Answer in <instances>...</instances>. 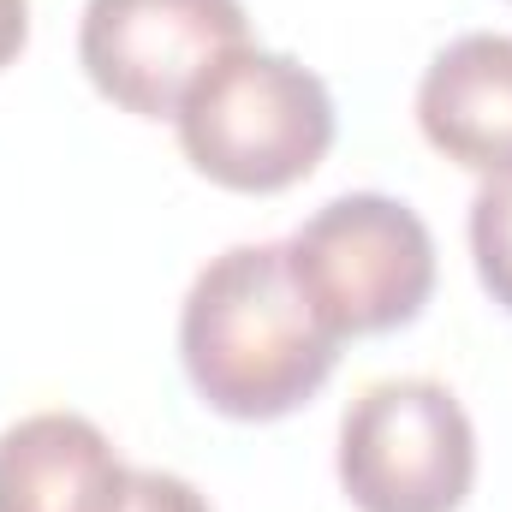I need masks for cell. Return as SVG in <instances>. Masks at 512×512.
Returning <instances> with one entry per match:
<instances>
[{
  "label": "cell",
  "mask_w": 512,
  "mask_h": 512,
  "mask_svg": "<svg viewBox=\"0 0 512 512\" xmlns=\"http://www.w3.org/2000/svg\"><path fill=\"white\" fill-rule=\"evenodd\" d=\"M245 0H90L78 66L102 102L137 120H173L209 66L245 48Z\"/></svg>",
  "instance_id": "5"
},
{
  "label": "cell",
  "mask_w": 512,
  "mask_h": 512,
  "mask_svg": "<svg viewBox=\"0 0 512 512\" xmlns=\"http://www.w3.org/2000/svg\"><path fill=\"white\" fill-rule=\"evenodd\" d=\"M30 42V0H0V72L24 54Z\"/></svg>",
  "instance_id": "10"
},
{
  "label": "cell",
  "mask_w": 512,
  "mask_h": 512,
  "mask_svg": "<svg viewBox=\"0 0 512 512\" xmlns=\"http://www.w3.org/2000/svg\"><path fill=\"white\" fill-rule=\"evenodd\" d=\"M126 512H215V507L173 471H131Z\"/></svg>",
  "instance_id": "9"
},
{
  "label": "cell",
  "mask_w": 512,
  "mask_h": 512,
  "mask_svg": "<svg viewBox=\"0 0 512 512\" xmlns=\"http://www.w3.org/2000/svg\"><path fill=\"white\" fill-rule=\"evenodd\" d=\"M477 483V429L453 387L393 376L340 417V489L358 512H459Z\"/></svg>",
  "instance_id": "4"
},
{
  "label": "cell",
  "mask_w": 512,
  "mask_h": 512,
  "mask_svg": "<svg viewBox=\"0 0 512 512\" xmlns=\"http://www.w3.org/2000/svg\"><path fill=\"white\" fill-rule=\"evenodd\" d=\"M179 364L209 411L274 423L322 393L340 340L292 286L280 245H233L209 256L179 304Z\"/></svg>",
  "instance_id": "1"
},
{
  "label": "cell",
  "mask_w": 512,
  "mask_h": 512,
  "mask_svg": "<svg viewBox=\"0 0 512 512\" xmlns=\"http://www.w3.org/2000/svg\"><path fill=\"white\" fill-rule=\"evenodd\" d=\"M131 465L78 411H36L0 429V512H126Z\"/></svg>",
  "instance_id": "6"
},
{
  "label": "cell",
  "mask_w": 512,
  "mask_h": 512,
  "mask_svg": "<svg viewBox=\"0 0 512 512\" xmlns=\"http://www.w3.org/2000/svg\"><path fill=\"white\" fill-rule=\"evenodd\" d=\"M471 262L483 292L512 316V167L489 173L471 197Z\"/></svg>",
  "instance_id": "8"
},
{
  "label": "cell",
  "mask_w": 512,
  "mask_h": 512,
  "mask_svg": "<svg viewBox=\"0 0 512 512\" xmlns=\"http://www.w3.org/2000/svg\"><path fill=\"white\" fill-rule=\"evenodd\" d=\"M185 161L239 197L292 191L334 149V96L328 84L274 48H233L197 78L173 114Z\"/></svg>",
  "instance_id": "2"
},
{
  "label": "cell",
  "mask_w": 512,
  "mask_h": 512,
  "mask_svg": "<svg viewBox=\"0 0 512 512\" xmlns=\"http://www.w3.org/2000/svg\"><path fill=\"white\" fill-rule=\"evenodd\" d=\"M417 126L435 155L471 173L512 167V36L471 30L447 42L417 84Z\"/></svg>",
  "instance_id": "7"
},
{
  "label": "cell",
  "mask_w": 512,
  "mask_h": 512,
  "mask_svg": "<svg viewBox=\"0 0 512 512\" xmlns=\"http://www.w3.org/2000/svg\"><path fill=\"white\" fill-rule=\"evenodd\" d=\"M280 251L292 286L334 340L393 334L417 322L435 292V239L423 215L382 191L322 203Z\"/></svg>",
  "instance_id": "3"
}]
</instances>
